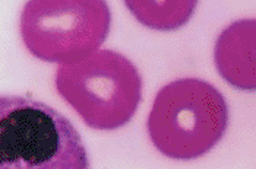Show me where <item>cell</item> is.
Instances as JSON below:
<instances>
[{"label": "cell", "instance_id": "1", "mask_svg": "<svg viewBox=\"0 0 256 169\" xmlns=\"http://www.w3.org/2000/svg\"><path fill=\"white\" fill-rule=\"evenodd\" d=\"M0 169H90L75 126L50 105L0 95Z\"/></svg>", "mask_w": 256, "mask_h": 169}, {"label": "cell", "instance_id": "2", "mask_svg": "<svg viewBox=\"0 0 256 169\" xmlns=\"http://www.w3.org/2000/svg\"><path fill=\"white\" fill-rule=\"evenodd\" d=\"M228 126L226 98L210 82L184 77L158 91L148 115V134L160 153L194 161L211 151Z\"/></svg>", "mask_w": 256, "mask_h": 169}, {"label": "cell", "instance_id": "3", "mask_svg": "<svg viewBox=\"0 0 256 169\" xmlns=\"http://www.w3.org/2000/svg\"><path fill=\"white\" fill-rule=\"evenodd\" d=\"M58 94L96 130H116L136 113L142 77L136 66L113 50H98L56 72Z\"/></svg>", "mask_w": 256, "mask_h": 169}, {"label": "cell", "instance_id": "4", "mask_svg": "<svg viewBox=\"0 0 256 169\" xmlns=\"http://www.w3.org/2000/svg\"><path fill=\"white\" fill-rule=\"evenodd\" d=\"M110 25L112 13L102 0H31L24 6L20 29L32 56L69 66L98 51Z\"/></svg>", "mask_w": 256, "mask_h": 169}, {"label": "cell", "instance_id": "5", "mask_svg": "<svg viewBox=\"0 0 256 169\" xmlns=\"http://www.w3.org/2000/svg\"><path fill=\"white\" fill-rule=\"evenodd\" d=\"M256 20L240 19L218 37L214 61L220 75L242 91L256 88Z\"/></svg>", "mask_w": 256, "mask_h": 169}, {"label": "cell", "instance_id": "6", "mask_svg": "<svg viewBox=\"0 0 256 169\" xmlns=\"http://www.w3.org/2000/svg\"><path fill=\"white\" fill-rule=\"evenodd\" d=\"M126 7L139 22L151 29L174 31L192 18L198 1L195 0H130Z\"/></svg>", "mask_w": 256, "mask_h": 169}]
</instances>
